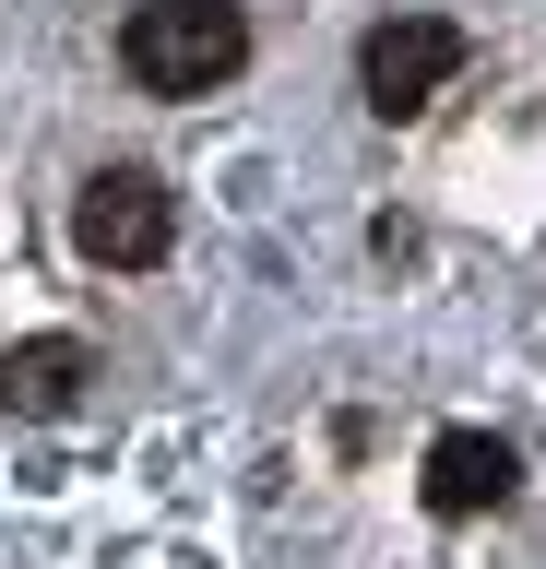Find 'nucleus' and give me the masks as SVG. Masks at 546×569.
<instances>
[{
  "instance_id": "obj_1",
  "label": "nucleus",
  "mask_w": 546,
  "mask_h": 569,
  "mask_svg": "<svg viewBox=\"0 0 546 569\" xmlns=\"http://www.w3.org/2000/svg\"><path fill=\"white\" fill-rule=\"evenodd\" d=\"M238 60H250L238 0H143L119 24V71L143 96H215V83H238Z\"/></svg>"
},
{
  "instance_id": "obj_2",
  "label": "nucleus",
  "mask_w": 546,
  "mask_h": 569,
  "mask_svg": "<svg viewBox=\"0 0 546 569\" xmlns=\"http://www.w3.org/2000/svg\"><path fill=\"white\" fill-rule=\"evenodd\" d=\"M72 249L96 273H155L167 249H179V190L155 167H96L72 202Z\"/></svg>"
},
{
  "instance_id": "obj_3",
  "label": "nucleus",
  "mask_w": 546,
  "mask_h": 569,
  "mask_svg": "<svg viewBox=\"0 0 546 569\" xmlns=\"http://www.w3.org/2000/svg\"><path fill=\"white\" fill-rule=\"evenodd\" d=\"M451 71H464V24H439V12H393V24H368V48H357V83H368L380 119H416Z\"/></svg>"
},
{
  "instance_id": "obj_4",
  "label": "nucleus",
  "mask_w": 546,
  "mask_h": 569,
  "mask_svg": "<svg viewBox=\"0 0 546 569\" xmlns=\"http://www.w3.org/2000/svg\"><path fill=\"white\" fill-rule=\"evenodd\" d=\"M83 380H96V356H83L72 332H24V345L0 356V403H12L24 427H60L83 403Z\"/></svg>"
},
{
  "instance_id": "obj_5",
  "label": "nucleus",
  "mask_w": 546,
  "mask_h": 569,
  "mask_svg": "<svg viewBox=\"0 0 546 569\" xmlns=\"http://www.w3.org/2000/svg\"><path fill=\"white\" fill-rule=\"evenodd\" d=\"M510 487H523L510 439H487V427H451V439H428V510H439V522H464V510H499Z\"/></svg>"
}]
</instances>
